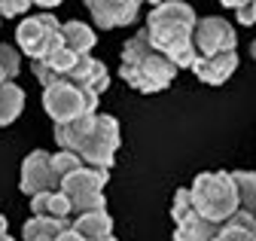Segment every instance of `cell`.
<instances>
[{"label": "cell", "mask_w": 256, "mask_h": 241, "mask_svg": "<svg viewBox=\"0 0 256 241\" xmlns=\"http://www.w3.org/2000/svg\"><path fill=\"white\" fill-rule=\"evenodd\" d=\"M0 235H10V232H6V217H4V214H0Z\"/></svg>", "instance_id": "f546056e"}, {"label": "cell", "mask_w": 256, "mask_h": 241, "mask_svg": "<svg viewBox=\"0 0 256 241\" xmlns=\"http://www.w3.org/2000/svg\"><path fill=\"white\" fill-rule=\"evenodd\" d=\"M92 241H116V235H104V238H92Z\"/></svg>", "instance_id": "4dcf8cb0"}, {"label": "cell", "mask_w": 256, "mask_h": 241, "mask_svg": "<svg viewBox=\"0 0 256 241\" xmlns=\"http://www.w3.org/2000/svg\"><path fill=\"white\" fill-rule=\"evenodd\" d=\"M30 6V0H0V16L4 18H16V16H24Z\"/></svg>", "instance_id": "d4e9b609"}, {"label": "cell", "mask_w": 256, "mask_h": 241, "mask_svg": "<svg viewBox=\"0 0 256 241\" xmlns=\"http://www.w3.org/2000/svg\"><path fill=\"white\" fill-rule=\"evenodd\" d=\"M80 58H82L80 52H74V49H68V46H58L52 55L40 58V62H30V64H34L37 82H40L43 88H49V86H55V82H61L64 76H68V74L76 68Z\"/></svg>", "instance_id": "7c38bea8"}, {"label": "cell", "mask_w": 256, "mask_h": 241, "mask_svg": "<svg viewBox=\"0 0 256 241\" xmlns=\"http://www.w3.org/2000/svg\"><path fill=\"white\" fill-rule=\"evenodd\" d=\"M16 46L30 58V62H40V58L52 55L58 46H64L61 22L52 12H40V16L22 18L18 28H16Z\"/></svg>", "instance_id": "5b68a950"}, {"label": "cell", "mask_w": 256, "mask_h": 241, "mask_svg": "<svg viewBox=\"0 0 256 241\" xmlns=\"http://www.w3.org/2000/svg\"><path fill=\"white\" fill-rule=\"evenodd\" d=\"M171 217H174V241H216L220 223H210L198 214L189 186H180L174 192Z\"/></svg>", "instance_id": "ba28073f"}, {"label": "cell", "mask_w": 256, "mask_h": 241, "mask_svg": "<svg viewBox=\"0 0 256 241\" xmlns=\"http://www.w3.org/2000/svg\"><path fill=\"white\" fill-rule=\"evenodd\" d=\"M180 4H186V0H180Z\"/></svg>", "instance_id": "8d00e7d4"}, {"label": "cell", "mask_w": 256, "mask_h": 241, "mask_svg": "<svg viewBox=\"0 0 256 241\" xmlns=\"http://www.w3.org/2000/svg\"><path fill=\"white\" fill-rule=\"evenodd\" d=\"M64 229H70V223H58V220H46V217H30L22 226V238L24 241H55Z\"/></svg>", "instance_id": "44dd1931"}, {"label": "cell", "mask_w": 256, "mask_h": 241, "mask_svg": "<svg viewBox=\"0 0 256 241\" xmlns=\"http://www.w3.org/2000/svg\"><path fill=\"white\" fill-rule=\"evenodd\" d=\"M220 4H222V6H226V10H235V12H238V10H244V6H250V4H253V0H220Z\"/></svg>", "instance_id": "83f0119b"}, {"label": "cell", "mask_w": 256, "mask_h": 241, "mask_svg": "<svg viewBox=\"0 0 256 241\" xmlns=\"http://www.w3.org/2000/svg\"><path fill=\"white\" fill-rule=\"evenodd\" d=\"M235 16H238V24H256V0H253V4H250V6H244V10H238Z\"/></svg>", "instance_id": "484cf974"}, {"label": "cell", "mask_w": 256, "mask_h": 241, "mask_svg": "<svg viewBox=\"0 0 256 241\" xmlns=\"http://www.w3.org/2000/svg\"><path fill=\"white\" fill-rule=\"evenodd\" d=\"M238 70V52H222V55H214V58H198L192 74H196L202 82L208 86H222L232 74Z\"/></svg>", "instance_id": "4fadbf2b"}, {"label": "cell", "mask_w": 256, "mask_h": 241, "mask_svg": "<svg viewBox=\"0 0 256 241\" xmlns=\"http://www.w3.org/2000/svg\"><path fill=\"white\" fill-rule=\"evenodd\" d=\"M18 186H22V192L28 198L43 196V192H52V190H61V180L55 174V165H52V153H49V150H34V153L24 156Z\"/></svg>", "instance_id": "30bf717a"}, {"label": "cell", "mask_w": 256, "mask_h": 241, "mask_svg": "<svg viewBox=\"0 0 256 241\" xmlns=\"http://www.w3.org/2000/svg\"><path fill=\"white\" fill-rule=\"evenodd\" d=\"M0 241H4V235H0Z\"/></svg>", "instance_id": "e575fe53"}, {"label": "cell", "mask_w": 256, "mask_h": 241, "mask_svg": "<svg viewBox=\"0 0 256 241\" xmlns=\"http://www.w3.org/2000/svg\"><path fill=\"white\" fill-rule=\"evenodd\" d=\"M196 24H198V16L189 4L165 0V4L152 6L144 28H146V34H150V40L158 52H165L180 70H192L198 62L196 46H192Z\"/></svg>", "instance_id": "6da1fadb"}, {"label": "cell", "mask_w": 256, "mask_h": 241, "mask_svg": "<svg viewBox=\"0 0 256 241\" xmlns=\"http://www.w3.org/2000/svg\"><path fill=\"white\" fill-rule=\"evenodd\" d=\"M98 101H101V95L88 92L86 86H80L68 76L49 88H43V110L49 113V119L55 126H68L80 116L98 113Z\"/></svg>", "instance_id": "277c9868"}, {"label": "cell", "mask_w": 256, "mask_h": 241, "mask_svg": "<svg viewBox=\"0 0 256 241\" xmlns=\"http://www.w3.org/2000/svg\"><path fill=\"white\" fill-rule=\"evenodd\" d=\"M177 64L165 52H158L146 34V28L128 40L122 46V68H119V76L134 88V92H144V95H156V92H165V88L174 82L177 76Z\"/></svg>", "instance_id": "7a4b0ae2"}, {"label": "cell", "mask_w": 256, "mask_h": 241, "mask_svg": "<svg viewBox=\"0 0 256 241\" xmlns=\"http://www.w3.org/2000/svg\"><path fill=\"white\" fill-rule=\"evenodd\" d=\"M68 80L86 86L88 92H94V95H104L107 88H110V70H107V64H101L98 58H92V55H82L80 58L76 68L68 74Z\"/></svg>", "instance_id": "5bb4252c"}, {"label": "cell", "mask_w": 256, "mask_h": 241, "mask_svg": "<svg viewBox=\"0 0 256 241\" xmlns=\"http://www.w3.org/2000/svg\"><path fill=\"white\" fill-rule=\"evenodd\" d=\"M70 226L82 235V238H104V235H113V217L107 208H98V210H82V214H74Z\"/></svg>", "instance_id": "2e32d148"}, {"label": "cell", "mask_w": 256, "mask_h": 241, "mask_svg": "<svg viewBox=\"0 0 256 241\" xmlns=\"http://www.w3.org/2000/svg\"><path fill=\"white\" fill-rule=\"evenodd\" d=\"M18 68H22V49L12 46V43H0V70L6 74V80L16 82Z\"/></svg>", "instance_id": "cb8c5ba5"}, {"label": "cell", "mask_w": 256, "mask_h": 241, "mask_svg": "<svg viewBox=\"0 0 256 241\" xmlns=\"http://www.w3.org/2000/svg\"><path fill=\"white\" fill-rule=\"evenodd\" d=\"M235 186H238V198H241V210L256 217V171H232Z\"/></svg>", "instance_id": "7402d4cb"}, {"label": "cell", "mask_w": 256, "mask_h": 241, "mask_svg": "<svg viewBox=\"0 0 256 241\" xmlns=\"http://www.w3.org/2000/svg\"><path fill=\"white\" fill-rule=\"evenodd\" d=\"M30 214L34 217H46V220H58V223H70L74 220V204L61 190L43 192L30 198Z\"/></svg>", "instance_id": "9a60e30c"}, {"label": "cell", "mask_w": 256, "mask_h": 241, "mask_svg": "<svg viewBox=\"0 0 256 241\" xmlns=\"http://www.w3.org/2000/svg\"><path fill=\"white\" fill-rule=\"evenodd\" d=\"M4 241H12V235H4Z\"/></svg>", "instance_id": "836d02e7"}, {"label": "cell", "mask_w": 256, "mask_h": 241, "mask_svg": "<svg viewBox=\"0 0 256 241\" xmlns=\"http://www.w3.org/2000/svg\"><path fill=\"white\" fill-rule=\"evenodd\" d=\"M189 190H192V202H196L198 214L210 223H226L241 210L232 171H204L192 180Z\"/></svg>", "instance_id": "3957f363"}, {"label": "cell", "mask_w": 256, "mask_h": 241, "mask_svg": "<svg viewBox=\"0 0 256 241\" xmlns=\"http://www.w3.org/2000/svg\"><path fill=\"white\" fill-rule=\"evenodd\" d=\"M61 37H64V46L80 52V55H92V49L98 46V37H94V31L86 24V22H61Z\"/></svg>", "instance_id": "ac0fdd59"}, {"label": "cell", "mask_w": 256, "mask_h": 241, "mask_svg": "<svg viewBox=\"0 0 256 241\" xmlns=\"http://www.w3.org/2000/svg\"><path fill=\"white\" fill-rule=\"evenodd\" d=\"M22 110H24V88L16 82H4L0 86V126L16 122Z\"/></svg>", "instance_id": "ffe728a7"}, {"label": "cell", "mask_w": 256, "mask_h": 241, "mask_svg": "<svg viewBox=\"0 0 256 241\" xmlns=\"http://www.w3.org/2000/svg\"><path fill=\"white\" fill-rule=\"evenodd\" d=\"M30 4H37V6H46V10H52V6L64 4V0H30Z\"/></svg>", "instance_id": "f1b7e54d"}, {"label": "cell", "mask_w": 256, "mask_h": 241, "mask_svg": "<svg viewBox=\"0 0 256 241\" xmlns=\"http://www.w3.org/2000/svg\"><path fill=\"white\" fill-rule=\"evenodd\" d=\"M0 22H4V16H0Z\"/></svg>", "instance_id": "d590c367"}, {"label": "cell", "mask_w": 256, "mask_h": 241, "mask_svg": "<svg viewBox=\"0 0 256 241\" xmlns=\"http://www.w3.org/2000/svg\"><path fill=\"white\" fill-rule=\"evenodd\" d=\"M107 180H110V171H104V168H88V165L80 168L76 174H70V177L61 180V192L70 198L74 214L107 208V196H104Z\"/></svg>", "instance_id": "52a82bcc"}, {"label": "cell", "mask_w": 256, "mask_h": 241, "mask_svg": "<svg viewBox=\"0 0 256 241\" xmlns=\"http://www.w3.org/2000/svg\"><path fill=\"white\" fill-rule=\"evenodd\" d=\"M55 241H88V238H82V235H80V232H76V229L70 226V229H64V232H61V235H58Z\"/></svg>", "instance_id": "4316f807"}, {"label": "cell", "mask_w": 256, "mask_h": 241, "mask_svg": "<svg viewBox=\"0 0 256 241\" xmlns=\"http://www.w3.org/2000/svg\"><path fill=\"white\" fill-rule=\"evenodd\" d=\"M94 116H98V113L80 116V119H74V122H68V126H55V144H58V150H74V153H76L80 144L94 128Z\"/></svg>", "instance_id": "e0dca14e"}, {"label": "cell", "mask_w": 256, "mask_h": 241, "mask_svg": "<svg viewBox=\"0 0 256 241\" xmlns=\"http://www.w3.org/2000/svg\"><path fill=\"white\" fill-rule=\"evenodd\" d=\"M250 55H253V62H256V40L250 43Z\"/></svg>", "instance_id": "1f68e13d"}, {"label": "cell", "mask_w": 256, "mask_h": 241, "mask_svg": "<svg viewBox=\"0 0 256 241\" xmlns=\"http://www.w3.org/2000/svg\"><path fill=\"white\" fill-rule=\"evenodd\" d=\"M98 28H125L132 24L144 6V0H82Z\"/></svg>", "instance_id": "8fae6325"}, {"label": "cell", "mask_w": 256, "mask_h": 241, "mask_svg": "<svg viewBox=\"0 0 256 241\" xmlns=\"http://www.w3.org/2000/svg\"><path fill=\"white\" fill-rule=\"evenodd\" d=\"M52 165H55L58 180H64V177L76 174L80 168H86L82 156H80V153H74V150H58V153H52Z\"/></svg>", "instance_id": "603a6c76"}, {"label": "cell", "mask_w": 256, "mask_h": 241, "mask_svg": "<svg viewBox=\"0 0 256 241\" xmlns=\"http://www.w3.org/2000/svg\"><path fill=\"white\" fill-rule=\"evenodd\" d=\"M192 46H196V55L198 58H214V55H222V52H235L238 34H235L232 22L220 18V16H204L196 24Z\"/></svg>", "instance_id": "9c48e42d"}, {"label": "cell", "mask_w": 256, "mask_h": 241, "mask_svg": "<svg viewBox=\"0 0 256 241\" xmlns=\"http://www.w3.org/2000/svg\"><path fill=\"white\" fill-rule=\"evenodd\" d=\"M119 144H122L119 119L110 116V113H98V116H94V128H92L88 138L80 144L76 153L82 156V162H86L88 168H104V171H110L113 162H116Z\"/></svg>", "instance_id": "8992f818"}, {"label": "cell", "mask_w": 256, "mask_h": 241, "mask_svg": "<svg viewBox=\"0 0 256 241\" xmlns=\"http://www.w3.org/2000/svg\"><path fill=\"white\" fill-rule=\"evenodd\" d=\"M150 4H152V6H158V4H165V0H150Z\"/></svg>", "instance_id": "d6a6232c"}, {"label": "cell", "mask_w": 256, "mask_h": 241, "mask_svg": "<svg viewBox=\"0 0 256 241\" xmlns=\"http://www.w3.org/2000/svg\"><path fill=\"white\" fill-rule=\"evenodd\" d=\"M216 241H256V217L247 210H238L232 220L220 223Z\"/></svg>", "instance_id": "d6986e66"}]
</instances>
